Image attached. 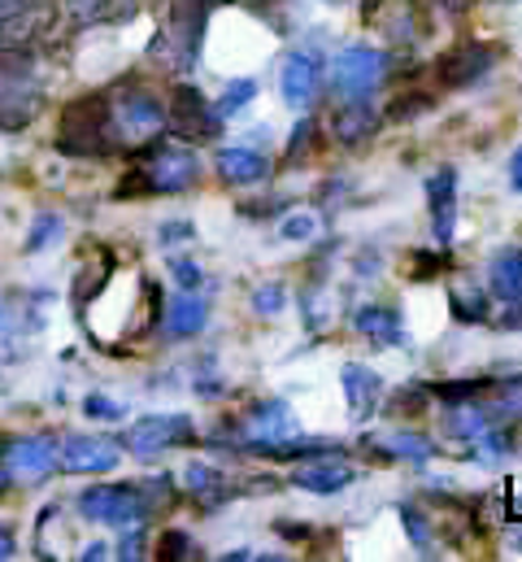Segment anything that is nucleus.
<instances>
[{
    "instance_id": "nucleus-22",
    "label": "nucleus",
    "mask_w": 522,
    "mask_h": 562,
    "mask_svg": "<svg viewBox=\"0 0 522 562\" xmlns=\"http://www.w3.org/2000/svg\"><path fill=\"white\" fill-rule=\"evenodd\" d=\"M205 318H209V310H205V301L201 296H174L170 305H166V331L170 336H196L201 327H205Z\"/></svg>"
},
{
    "instance_id": "nucleus-9",
    "label": "nucleus",
    "mask_w": 522,
    "mask_h": 562,
    "mask_svg": "<svg viewBox=\"0 0 522 562\" xmlns=\"http://www.w3.org/2000/svg\"><path fill=\"white\" fill-rule=\"evenodd\" d=\"M318 83H322V61H318V53H309V48L287 53V61H283V70H279V92H283V101H287L292 110H305V105L318 97Z\"/></svg>"
},
{
    "instance_id": "nucleus-8",
    "label": "nucleus",
    "mask_w": 522,
    "mask_h": 562,
    "mask_svg": "<svg viewBox=\"0 0 522 562\" xmlns=\"http://www.w3.org/2000/svg\"><path fill=\"white\" fill-rule=\"evenodd\" d=\"M4 480H18V484H35L44 480L53 467H57V445L48 436H31V440H13L4 449Z\"/></svg>"
},
{
    "instance_id": "nucleus-1",
    "label": "nucleus",
    "mask_w": 522,
    "mask_h": 562,
    "mask_svg": "<svg viewBox=\"0 0 522 562\" xmlns=\"http://www.w3.org/2000/svg\"><path fill=\"white\" fill-rule=\"evenodd\" d=\"M384 75H388V57H384L379 48L353 44V48H344V53L336 57V66H331V92L340 97V105H344V101H366V97L384 83Z\"/></svg>"
},
{
    "instance_id": "nucleus-29",
    "label": "nucleus",
    "mask_w": 522,
    "mask_h": 562,
    "mask_svg": "<svg viewBox=\"0 0 522 562\" xmlns=\"http://www.w3.org/2000/svg\"><path fill=\"white\" fill-rule=\"evenodd\" d=\"M258 97V83L253 79H236L227 92H223V105H218V119H227V114H236V110H245L249 101Z\"/></svg>"
},
{
    "instance_id": "nucleus-36",
    "label": "nucleus",
    "mask_w": 522,
    "mask_h": 562,
    "mask_svg": "<svg viewBox=\"0 0 522 562\" xmlns=\"http://www.w3.org/2000/svg\"><path fill=\"white\" fill-rule=\"evenodd\" d=\"M188 550H192V541L183 532H166L161 537V559H188Z\"/></svg>"
},
{
    "instance_id": "nucleus-13",
    "label": "nucleus",
    "mask_w": 522,
    "mask_h": 562,
    "mask_svg": "<svg viewBox=\"0 0 522 562\" xmlns=\"http://www.w3.org/2000/svg\"><path fill=\"white\" fill-rule=\"evenodd\" d=\"M48 26H53V9H48V4L13 0V4H4V13H0V44H4V48H22V44L39 40Z\"/></svg>"
},
{
    "instance_id": "nucleus-33",
    "label": "nucleus",
    "mask_w": 522,
    "mask_h": 562,
    "mask_svg": "<svg viewBox=\"0 0 522 562\" xmlns=\"http://www.w3.org/2000/svg\"><path fill=\"white\" fill-rule=\"evenodd\" d=\"M70 4V13H75V22H101L105 13H110V0H66Z\"/></svg>"
},
{
    "instance_id": "nucleus-28",
    "label": "nucleus",
    "mask_w": 522,
    "mask_h": 562,
    "mask_svg": "<svg viewBox=\"0 0 522 562\" xmlns=\"http://www.w3.org/2000/svg\"><path fill=\"white\" fill-rule=\"evenodd\" d=\"M449 305H453V314L462 323H484L488 318V292H479V288H457L449 296Z\"/></svg>"
},
{
    "instance_id": "nucleus-16",
    "label": "nucleus",
    "mask_w": 522,
    "mask_h": 562,
    "mask_svg": "<svg viewBox=\"0 0 522 562\" xmlns=\"http://www.w3.org/2000/svg\"><path fill=\"white\" fill-rule=\"evenodd\" d=\"M353 480H358V471H353L349 462H340V458H327V453H318L314 462L296 467V475H292V484H296V488L318 493V497H331V493L349 488Z\"/></svg>"
},
{
    "instance_id": "nucleus-25",
    "label": "nucleus",
    "mask_w": 522,
    "mask_h": 562,
    "mask_svg": "<svg viewBox=\"0 0 522 562\" xmlns=\"http://www.w3.org/2000/svg\"><path fill=\"white\" fill-rule=\"evenodd\" d=\"M61 232H66V223H61V214H35V223H31V236H26V254H44V249H53L57 240H61Z\"/></svg>"
},
{
    "instance_id": "nucleus-12",
    "label": "nucleus",
    "mask_w": 522,
    "mask_h": 562,
    "mask_svg": "<svg viewBox=\"0 0 522 562\" xmlns=\"http://www.w3.org/2000/svg\"><path fill=\"white\" fill-rule=\"evenodd\" d=\"M39 331V314L35 305H26L22 296H9L0 301V367L4 362H18L31 345V336Z\"/></svg>"
},
{
    "instance_id": "nucleus-21",
    "label": "nucleus",
    "mask_w": 522,
    "mask_h": 562,
    "mask_svg": "<svg viewBox=\"0 0 522 562\" xmlns=\"http://www.w3.org/2000/svg\"><path fill=\"white\" fill-rule=\"evenodd\" d=\"M353 327H358L375 349H396V345H405V323H400V314H396L392 305H366V310H358V314H353Z\"/></svg>"
},
{
    "instance_id": "nucleus-4",
    "label": "nucleus",
    "mask_w": 522,
    "mask_h": 562,
    "mask_svg": "<svg viewBox=\"0 0 522 562\" xmlns=\"http://www.w3.org/2000/svg\"><path fill=\"white\" fill-rule=\"evenodd\" d=\"M105 123H110V105L105 97H83L66 110V123H61V148L66 153H105Z\"/></svg>"
},
{
    "instance_id": "nucleus-42",
    "label": "nucleus",
    "mask_w": 522,
    "mask_h": 562,
    "mask_svg": "<svg viewBox=\"0 0 522 562\" xmlns=\"http://www.w3.org/2000/svg\"><path fill=\"white\" fill-rule=\"evenodd\" d=\"M449 4H470V0H449Z\"/></svg>"
},
{
    "instance_id": "nucleus-6",
    "label": "nucleus",
    "mask_w": 522,
    "mask_h": 562,
    "mask_svg": "<svg viewBox=\"0 0 522 562\" xmlns=\"http://www.w3.org/2000/svg\"><path fill=\"white\" fill-rule=\"evenodd\" d=\"M427 205H431V232H435V245L449 249L453 245V232H457V170L453 166H440L427 175Z\"/></svg>"
},
{
    "instance_id": "nucleus-24",
    "label": "nucleus",
    "mask_w": 522,
    "mask_h": 562,
    "mask_svg": "<svg viewBox=\"0 0 522 562\" xmlns=\"http://www.w3.org/2000/svg\"><path fill=\"white\" fill-rule=\"evenodd\" d=\"M379 449H388L392 458H409V462H431L435 458V445L427 436H413V431H388L375 440Z\"/></svg>"
},
{
    "instance_id": "nucleus-27",
    "label": "nucleus",
    "mask_w": 522,
    "mask_h": 562,
    "mask_svg": "<svg viewBox=\"0 0 522 562\" xmlns=\"http://www.w3.org/2000/svg\"><path fill=\"white\" fill-rule=\"evenodd\" d=\"M35 110H39V101L18 97V92H0V127L18 132V127H26L35 119Z\"/></svg>"
},
{
    "instance_id": "nucleus-30",
    "label": "nucleus",
    "mask_w": 522,
    "mask_h": 562,
    "mask_svg": "<svg viewBox=\"0 0 522 562\" xmlns=\"http://www.w3.org/2000/svg\"><path fill=\"white\" fill-rule=\"evenodd\" d=\"M283 305H287V292H283V283H261L258 292H253V310H258L261 318H274V314H283Z\"/></svg>"
},
{
    "instance_id": "nucleus-7",
    "label": "nucleus",
    "mask_w": 522,
    "mask_h": 562,
    "mask_svg": "<svg viewBox=\"0 0 522 562\" xmlns=\"http://www.w3.org/2000/svg\"><path fill=\"white\" fill-rule=\"evenodd\" d=\"M183 440H192V419L188 415H148L127 431V449L135 458H152V453H161L170 445H183Z\"/></svg>"
},
{
    "instance_id": "nucleus-19",
    "label": "nucleus",
    "mask_w": 522,
    "mask_h": 562,
    "mask_svg": "<svg viewBox=\"0 0 522 562\" xmlns=\"http://www.w3.org/2000/svg\"><path fill=\"white\" fill-rule=\"evenodd\" d=\"M214 170L231 188H253V183H261L270 175V161H265V153H258V148H223L218 161H214Z\"/></svg>"
},
{
    "instance_id": "nucleus-2",
    "label": "nucleus",
    "mask_w": 522,
    "mask_h": 562,
    "mask_svg": "<svg viewBox=\"0 0 522 562\" xmlns=\"http://www.w3.org/2000/svg\"><path fill=\"white\" fill-rule=\"evenodd\" d=\"M79 510L83 519L105 524V528H135L148 515V502L139 488H127V484H97L79 497Z\"/></svg>"
},
{
    "instance_id": "nucleus-14",
    "label": "nucleus",
    "mask_w": 522,
    "mask_h": 562,
    "mask_svg": "<svg viewBox=\"0 0 522 562\" xmlns=\"http://www.w3.org/2000/svg\"><path fill=\"white\" fill-rule=\"evenodd\" d=\"M296 436H300V423L283 402H261L258 411L249 415V453H261L270 445L296 440Z\"/></svg>"
},
{
    "instance_id": "nucleus-11",
    "label": "nucleus",
    "mask_w": 522,
    "mask_h": 562,
    "mask_svg": "<svg viewBox=\"0 0 522 562\" xmlns=\"http://www.w3.org/2000/svg\"><path fill=\"white\" fill-rule=\"evenodd\" d=\"M57 462L75 475H105V471L118 467V445L105 440V436H70L57 449Z\"/></svg>"
},
{
    "instance_id": "nucleus-26",
    "label": "nucleus",
    "mask_w": 522,
    "mask_h": 562,
    "mask_svg": "<svg viewBox=\"0 0 522 562\" xmlns=\"http://www.w3.org/2000/svg\"><path fill=\"white\" fill-rule=\"evenodd\" d=\"M183 480H188V488L201 497V502H218L227 488H223V475L214 471V467H205V462H192L188 471H183Z\"/></svg>"
},
{
    "instance_id": "nucleus-17",
    "label": "nucleus",
    "mask_w": 522,
    "mask_h": 562,
    "mask_svg": "<svg viewBox=\"0 0 522 562\" xmlns=\"http://www.w3.org/2000/svg\"><path fill=\"white\" fill-rule=\"evenodd\" d=\"M114 114H118V127H123L127 136H135V140H152V136L166 127V110H161L148 92H130V97H123Z\"/></svg>"
},
{
    "instance_id": "nucleus-32",
    "label": "nucleus",
    "mask_w": 522,
    "mask_h": 562,
    "mask_svg": "<svg viewBox=\"0 0 522 562\" xmlns=\"http://www.w3.org/2000/svg\"><path fill=\"white\" fill-rule=\"evenodd\" d=\"M83 415H88V419H101V423H118V419H123V406H118L114 397L92 393V397L83 402Z\"/></svg>"
},
{
    "instance_id": "nucleus-18",
    "label": "nucleus",
    "mask_w": 522,
    "mask_h": 562,
    "mask_svg": "<svg viewBox=\"0 0 522 562\" xmlns=\"http://www.w3.org/2000/svg\"><path fill=\"white\" fill-rule=\"evenodd\" d=\"M344 397H349V411L358 419H371L375 406L384 402V375L371 371V367H362V362H349L344 367Z\"/></svg>"
},
{
    "instance_id": "nucleus-34",
    "label": "nucleus",
    "mask_w": 522,
    "mask_h": 562,
    "mask_svg": "<svg viewBox=\"0 0 522 562\" xmlns=\"http://www.w3.org/2000/svg\"><path fill=\"white\" fill-rule=\"evenodd\" d=\"M170 276H174L179 288H188V292H196L201 280H205V276H201V267H196V262H188V258H179V262L170 267Z\"/></svg>"
},
{
    "instance_id": "nucleus-37",
    "label": "nucleus",
    "mask_w": 522,
    "mask_h": 562,
    "mask_svg": "<svg viewBox=\"0 0 522 562\" xmlns=\"http://www.w3.org/2000/svg\"><path fill=\"white\" fill-rule=\"evenodd\" d=\"M405 528H409V537L431 554V532H427V524H422V515H413V510H405Z\"/></svg>"
},
{
    "instance_id": "nucleus-41",
    "label": "nucleus",
    "mask_w": 522,
    "mask_h": 562,
    "mask_svg": "<svg viewBox=\"0 0 522 562\" xmlns=\"http://www.w3.org/2000/svg\"><path fill=\"white\" fill-rule=\"evenodd\" d=\"M110 554H114V550H110V546H92V550H88V554H83V559H88V562H97V559H110Z\"/></svg>"
},
{
    "instance_id": "nucleus-23",
    "label": "nucleus",
    "mask_w": 522,
    "mask_h": 562,
    "mask_svg": "<svg viewBox=\"0 0 522 562\" xmlns=\"http://www.w3.org/2000/svg\"><path fill=\"white\" fill-rule=\"evenodd\" d=\"M375 127H379V114H375L366 101H344V110L336 114V136L344 144L366 140Z\"/></svg>"
},
{
    "instance_id": "nucleus-35",
    "label": "nucleus",
    "mask_w": 522,
    "mask_h": 562,
    "mask_svg": "<svg viewBox=\"0 0 522 562\" xmlns=\"http://www.w3.org/2000/svg\"><path fill=\"white\" fill-rule=\"evenodd\" d=\"M444 267H449V258H444V254H440V258L418 254V258H413V271H418L413 280H435V271H444Z\"/></svg>"
},
{
    "instance_id": "nucleus-5",
    "label": "nucleus",
    "mask_w": 522,
    "mask_h": 562,
    "mask_svg": "<svg viewBox=\"0 0 522 562\" xmlns=\"http://www.w3.org/2000/svg\"><path fill=\"white\" fill-rule=\"evenodd\" d=\"M196 175H201L196 153L170 144V148H157V153L139 166V188H144V192H183V188L196 183Z\"/></svg>"
},
{
    "instance_id": "nucleus-20",
    "label": "nucleus",
    "mask_w": 522,
    "mask_h": 562,
    "mask_svg": "<svg viewBox=\"0 0 522 562\" xmlns=\"http://www.w3.org/2000/svg\"><path fill=\"white\" fill-rule=\"evenodd\" d=\"M488 292L497 301H522V245H501L488 258Z\"/></svg>"
},
{
    "instance_id": "nucleus-3",
    "label": "nucleus",
    "mask_w": 522,
    "mask_h": 562,
    "mask_svg": "<svg viewBox=\"0 0 522 562\" xmlns=\"http://www.w3.org/2000/svg\"><path fill=\"white\" fill-rule=\"evenodd\" d=\"M201 26H205V4H179L174 18H170V26L152 44V57L166 53V61L174 70H188L201 57Z\"/></svg>"
},
{
    "instance_id": "nucleus-38",
    "label": "nucleus",
    "mask_w": 522,
    "mask_h": 562,
    "mask_svg": "<svg viewBox=\"0 0 522 562\" xmlns=\"http://www.w3.org/2000/svg\"><path fill=\"white\" fill-rule=\"evenodd\" d=\"M510 188L522 192V144L514 148V157H510Z\"/></svg>"
},
{
    "instance_id": "nucleus-39",
    "label": "nucleus",
    "mask_w": 522,
    "mask_h": 562,
    "mask_svg": "<svg viewBox=\"0 0 522 562\" xmlns=\"http://www.w3.org/2000/svg\"><path fill=\"white\" fill-rule=\"evenodd\" d=\"M510 310H514V314H501L497 323H501V327H522V305L519 301H510Z\"/></svg>"
},
{
    "instance_id": "nucleus-31",
    "label": "nucleus",
    "mask_w": 522,
    "mask_h": 562,
    "mask_svg": "<svg viewBox=\"0 0 522 562\" xmlns=\"http://www.w3.org/2000/svg\"><path fill=\"white\" fill-rule=\"evenodd\" d=\"M279 236L283 240H314L318 236V218L314 214H292V218L279 223Z\"/></svg>"
},
{
    "instance_id": "nucleus-40",
    "label": "nucleus",
    "mask_w": 522,
    "mask_h": 562,
    "mask_svg": "<svg viewBox=\"0 0 522 562\" xmlns=\"http://www.w3.org/2000/svg\"><path fill=\"white\" fill-rule=\"evenodd\" d=\"M0 559H13V532L0 528Z\"/></svg>"
},
{
    "instance_id": "nucleus-15",
    "label": "nucleus",
    "mask_w": 522,
    "mask_h": 562,
    "mask_svg": "<svg viewBox=\"0 0 522 562\" xmlns=\"http://www.w3.org/2000/svg\"><path fill=\"white\" fill-rule=\"evenodd\" d=\"M488 70H492V48L488 44H475V40H466V44H457V48H449L440 57V79L449 88H470Z\"/></svg>"
},
{
    "instance_id": "nucleus-10",
    "label": "nucleus",
    "mask_w": 522,
    "mask_h": 562,
    "mask_svg": "<svg viewBox=\"0 0 522 562\" xmlns=\"http://www.w3.org/2000/svg\"><path fill=\"white\" fill-rule=\"evenodd\" d=\"M166 123L174 127V136L183 140H209L218 132V110H209V101L196 92V88H179L174 92V105L166 114Z\"/></svg>"
}]
</instances>
